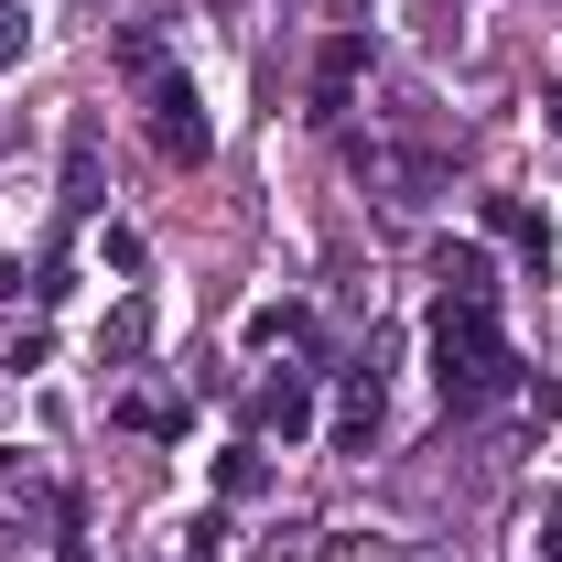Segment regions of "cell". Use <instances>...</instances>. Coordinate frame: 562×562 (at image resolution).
I'll return each instance as SVG.
<instances>
[{
	"label": "cell",
	"instance_id": "277c9868",
	"mask_svg": "<svg viewBox=\"0 0 562 562\" xmlns=\"http://www.w3.org/2000/svg\"><path fill=\"white\" fill-rule=\"evenodd\" d=\"M379 422H390L379 368H347V390H336V454H368V443H379Z\"/></svg>",
	"mask_w": 562,
	"mask_h": 562
},
{
	"label": "cell",
	"instance_id": "4fadbf2b",
	"mask_svg": "<svg viewBox=\"0 0 562 562\" xmlns=\"http://www.w3.org/2000/svg\"><path fill=\"white\" fill-rule=\"evenodd\" d=\"M22 44H33V11H22V0H0V66H22Z\"/></svg>",
	"mask_w": 562,
	"mask_h": 562
},
{
	"label": "cell",
	"instance_id": "9a60e30c",
	"mask_svg": "<svg viewBox=\"0 0 562 562\" xmlns=\"http://www.w3.org/2000/svg\"><path fill=\"white\" fill-rule=\"evenodd\" d=\"M541 562H562V487L541 497Z\"/></svg>",
	"mask_w": 562,
	"mask_h": 562
},
{
	"label": "cell",
	"instance_id": "3957f363",
	"mask_svg": "<svg viewBox=\"0 0 562 562\" xmlns=\"http://www.w3.org/2000/svg\"><path fill=\"white\" fill-rule=\"evenodd\" d=\"M249 422H260V432H281V443H303V432H314V379H303V368L260 379V390H249Z\"/></svg>",
	"mask_w": 562,
	"mask_h": 562
},
{
	"label": "cell",
	"instance_id": "52a82bcc",
	"mask_svg": "<svg viewBox=\"0 0 562 562\" xmlns=\"http://www.w3.org/2000/svg\"><path fill=\"white\" fill-rule=\"evenodd\" d=\"M109 195H98V120H76L66 131V216H98Z\"/></svg>",
	"mask_w": 562,
	"mask_h": 562
},
{
	"label": "cell",
	"instance_id": "5bb4252c",
	"mask_svg": "<svg viewBox=\"0 0 562 562\" xmlns=\"http://www.w3.org/2000/svg\"><path fill=\"white\" fill-rule=\"evenodd\" d=\"M184 562H227V519H195L184 530Z\"/></svg>",
	"mask_w": 562,
	"mask_h": 562
},
{
	"label": "cell",
	"instance_id": "ba28073f",
	"mask_svg": "<svg viewBox=\"0 0 562 562\" xmlns=\"http://www.w3.org/2000/svg\"><path fill=\"white\" fill-rule=\"evenodd\" d=\"M109 55H120V76H131V87H151V76L173 66V55H162V33H151V22H120V33H109Z\"/></svg>",
	"mask_w": 562,
	"mask_h": 562
},
{
	"label": "cell",
	"instance_id": "30bf717a",
	"mask_svg": "<svg viewBox=\"0 0 562 562\" xmlns=\"http://www.w3.org/2000/svg\"><path fill=\"white\" fill-rule=\"evenodd\" d=\"M140 347H151V303H120V314H109V336H98V357H109V368H131Z\"/></svg>",
	"mask_w": 562,
	"mask_h": 562
},
{
	"label": "cell",
	"instance_id": "7a4b0ae2",
	"mask_svg": "<svg viewBox=\"0 0 562 562\" xmlns=\"http://www.w3.org/2000/svg\"><path fill=\"white\" fill-rule=\"evenodd\" d=\"M140 120H151V151L184 162V173L216 151V120H206V98H195V76H184V66H162L151 87H140Z\"/></svg>",
	"mask_w": 562,
	"mask_h": 562
},
{
	"label": "cell",
	"instance_id": "7c38bea8",
	"mask_svg": "<svg viewBox=\"0 0 562 562\" xmlns=\"http://www.w3.org/2000/svg\"><path fill=\"white\" fill-rule=\"evenodd\" d=\"M120 422H131V432H184V401H162V390H140V401H120Z\"/></svg>",
	"mask_w": 562,
	"mask_h": 562
},
{
	"label": "cell",
	"instance_id": "2e32d148",
	"mask_svg": "<svg viewBox=\"0 0 562 562\" xmlns=\"http://www.w3.org/2000/svg\"><path fill=\"white\" fill-rule=\"evenodd\" d=\"M541 109H552V131H562V87H552V98H541Z\"/></svg>",
	"mask_w": 562,
	"mask_h": 562
},
{
	"label": "cell",
	"instance_id": "8992f818",
	"mask_svg": "<svg viewBox=\"0 0 562 562\" xmlns=\"http://www.w3.org/2000/svg\"><path fill=\"white\" fill-rule=\"evenodd\" d=\"M487 238H497V249H519V260H552V216L519 206V195H487Z\"/></svg>",
	"mask_w": 562,
	"mask_h": 562
},
{
	"label": "cell",
	"instance_id": "5b68a950",
	"mask_svg": "<svg viewBox=\"0 0 562 562\" xmlns=\"http://www.w3.org/2000/svg\"><path fill=\"white\" fill-rule=\"evenodd\" d=\"M357 76H368V33H336V44L314 55V120H347Z\"/></svg>",
	"mask_w": 562,
	"mask_h": 562
},
{
	"label": "cell",
	"instance_id": "9c48e42d",
	"mask_svg": "<svg viewBox=\"0 0 562 562\" xmlns=\"http://www.w3.org/2000/svg\"><path fill=\"white\" fill-rule=\"evenodd\" d=\"M443 292L454 303H497V260L487 249H443Z\"/></svg>",
	"mask_w": 562,
	"mask_h": 562
},
{
	"label": "cell",
	"instance_id": "6da1fadb",
	"mask_svg": "<svg viewBox=\"0 0 562 562\" xmlns=\"http://www.w3.org/2000/svg\"><path fill=\"white\" fill-rule=\"evenodd\" d=\"M432 390H443V412H487L497 390L519 379V357H508V325H497V303H432Z\"/></svg>",
	"mask_w": 562,
	"mask_h": 562
},
{
	"label": "cell",
	"instance_id": "8fae6325",
	"mask_svg": "<svg viewBox=\"0 0 562 562\" xmlns=\"http://www.w3.org/2000/svg\"><path fill=\"white\" fill-rule=\"evenodd\" d=\"M260 487H271V454H260V443L216 454V497H260Z\"/></svg>",
	"mask_w": 562,
	"mask_h": 562
}]
</instances>
